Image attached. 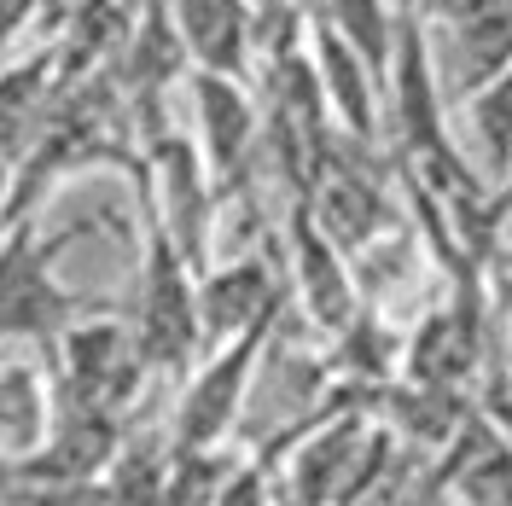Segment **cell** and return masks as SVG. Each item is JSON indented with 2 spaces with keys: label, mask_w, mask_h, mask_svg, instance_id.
<instances>
[{
  "label": "cell",
  "mask_w": 512,
  "mask_h": 506,
  "mask_svg": "<svg viewBox=\"0 0 512 506\" xmlns=\"http://www.w3.org/2000/svg\"><path fill=\"white\" fill-rule=\"evenodd\" d=\"M140 192V222H146V256L128 291V326L140 338V355L152 373H181L192 367V355L204 349V326H198V268L187 262V251L175 245V233L163 227L158 204Z\"/></svg>",
  "instance_id": "1"
},
{
  "label": "cell",
  "mask_w": 512,
  "mask_h": 506,
  "mask_svg": "<svg viewBox=\"0 0 512 506\" xmlns=\"http://www.w3.org/2000/svg\"><path fill=\"white\" fill-rule=\"evenodd\" d=\"M82 227L88 222L41 233L30 216H18L0 233V338H30V344L53 349L76 320L99 315L94 297H76L59 280V256L76 245Z\"/></svg>",
  "instance_id": "2"
},
{
  "label": "cell",
  "mask_w": 512,
  "mask_h": 506,
  "mask_svg": "<svg viewBox=\"0 0 512 506\" xmlns=\"http://www.w3.org/2000/svg\"><path fill=\"white\" fill-rule=\"evenodd\" d=\"M53 355V408H82V413H111L123 419L128 402L140 396L146 384V355H140V338L117 309H99V315L76 320L59 344L47 349Z\"/></svg>",
  "instance_id": "3"
},
{
  "label": "cell",
  "mask_w": 512,
  "mask_h": 506,
  "mask_svg": "<svg viewBox=\"0 0 512 506\" xmlns=\"http://www.w3.org/2000/svg\"><path fill=\"white\" fill-rule=\"evenodd\" d=\"M192 140L204 152L216 198L251 187V163L268 140V128H262V105L251 99L245 76L192 70Z\"/></svg>",
  "instance_id": "4"
},
{
  "label": "cell",
  "mask_w": 512,
  "mask_h": 506,
  "mask_svg": "<svg viewBox=\"0 0 512 506\" xmlns=\"http://www.w3.org/2000/svg\"><path fill=\"white\" fill-rule=\"evenodd\" d=\"M274 326H280V315L210 349V361L192 373V384L181 390V402H175V448H222L227 443V431L239 425L245 390L256 379V361H262Z\"/></svg>",
  "instance_id": "5"
},
{
  "label": "cell",
  "mask_w": 512,
  "mask_h": 506,
  "mask_svg": "<svg viewBox=\"0 0 512 506\" xmlns=\"http://www.w3.org/2000/svg\"><path fill=\"white\" fill-rule=\"evenodd\" d=\"M291 280H297V297L315 315V326L350 332L361 320V297H355L350 268H344V245L315 222V210L303 198L291 204Z\"/></svg>",
  "instance_id": "6"
},
{
  "label": "cell",
  "mask_w": 512,
  "mask_h": 506,
  "mask_svg": "<svg viewBox=\"0 0 512 506\" xmlns=\"http://www.w3.org/2000/svg\"><path fill=\"white\" fill-rule=\"evenodd\" d=\"M303 41H309V59H315L320 94H326V111H332L338 134L355 140V146H373V140H379V99H384V94H373L379 70L361 59V53H355L332 24H320V18L303 24ZM379 88H384V82H379Z\"/></svg>",
  "instance_id": "7"
},
{
  "label": "cell",
  "mask_w": 512,
  "mask_h": 506,
  "mask_svg": "<svg viewBox=\"0 0 512 506\" xmlns=\"http://www.w3.org/2000/svg\"><path fill=\"white\" fill-rule=\"evenodd\" d=\"M274 315H280V285H274V268L262 256L210 262L198 274V326H204V344L210 349Z\"/></svg>",
  "instance_id": "8"
},
{
  "label": "cell",
  "mask_w": 512,
  "mask_h": 506,
  "mask_svg": "<svg viewBox=\"0 0 512 506\" xmlns=\"http://www.w3.org/2000/svg\"><path fill=\"white\" fill-rule=\"evenodd\" d=\"M169 24L198 70L245 76L256 47V0H169Z\"/></svg>",
  "instance_id": "9"
},
{
  "label": "cell",
  "mask_w": 512,
  "mask_h": 506,
  "mask_svg": "<svg viewBox=\"0 0 512 506\" xmlns=\"http://www.w3.org/2000/svg\"><path fill=\"white\" fill-rule=\"evenodd\" d=\"M47 431H53V384H41L35 367L12 361L0 373V454L18 466L47 443Z\"/></svg>",
  "instance_id": "10"
},
{
  "label": "cell",
  "mask_w": 512,
  "mask_h": 506,
  "mask_svg": "<svg viewBox=\"0 0 512 506\" xmlns=\"http://www.w3.org/2000/svg\"><path fill=\"white\" fill-rule=\"evenodd\" d=\"M309 18L332 24V30L350 41L361 59L379 70V82H390V59H396V30L402 18L390 12V0H315Z\"/></svg>",
  "instance_id": "11"
},
{
  "label": "cell",
  "mask_w": 512,
  "mask_h": 506,
  "mask_svg": "<svg viewBox=\"0 0 512 506\" xmlns=\"http://www.w3.org/2000/svg\"><path fill=\"white\" fill-rule=\"evenodd\" d=\"M466 123L483 152V181L501 187L512 169V64H501L489 82H478L466 94Z\"/></svg>",
  "instance_id": "12"
},
{
  "label": "cell",
  "mask_w": 512,
  "mask_h": 506,
  "mask_svg": "<svg viewBox=\"0 0 512 506\" xmlns=\"http://www.w3.org/2000/svg\"><path fill=\"white\" fill-rule=\"evenodd\" d=\"M460 495L472 506H512V454L507 448L489 454V460H478L472 472L460 477Z\"/></svg>",
  "instance_id": "13"
},
{
  "label": "cell",
  "mask_w": 512,
  "mask_h": 506,
  "mask_svg": "<svg viewBox=\"0 0 512 506\" xmlns=\"http://www.w3.org/2000/svg\"><path fill=\"white\" fill-rule=\"evenodd\" d=\"M210 506H268V477H262V466L227 472V477H222V489L210 495Z\"/></svg>",
  "instance_id": "14"
},
{
  "label": "cell",
  "mask_w": 512,
  "mask_h": 506,
  "mask_svg": "<svg viewBox=\"0 0 512 506\" xmlns=\"http://www.w3.org/2000/svg\"><path fill=\"white\" fill-rule=\"evenodd\" d=\"M512 216V169H507V181L501 187H489V239H495V227Z\"/></svg>",
  "instance_id": "15"
},
{
  "label": "cell",
  "mask_w": 512,
  "mask_h": 506,
  "mask_svg": "<svg viewBox=\"0 0 512 506\" xmlns=\"http://www.w3.org/2000/svg\"><path fill=\"white\" fill-rule=\"evenodd\" d=\"M6 6H12V0H0V12H6Z\"/></svg>",
  "instance_id": "16"
}]
</instances>
